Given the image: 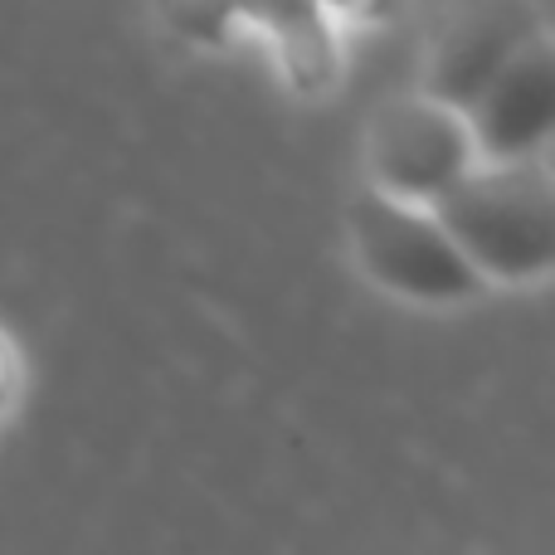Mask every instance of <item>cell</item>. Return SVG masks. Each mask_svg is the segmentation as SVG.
Masks as SVG:
<instances>
[{
    "mask_svg": "<svg viewBox=\"0 0 555 555\" xmlns=\"http://www.w3.org/2000/svg\"><path fill=\"white\" fill-rule=\"evenodd\" d=\"M482 287H537L555 269V181L551 156L478 162L429 205Z\"/></svg>",
    "mask_w": 555,
    "mask_h": 555,
    "instance_id": "cell-1",
    "label": "cell"
},
{
    "mask_svg": "<svg viewBox=\"0 0 555 555\" xmlns=\"http://www.w3.org/2000/svg\"><path fill=\"white\" fill-rule=\"evenodd\" d=\"M346 234H351V254L361 273L390 297L420 307H453L482 293V278L463 263V254L439 230V220L420 205L361 191L346 210Z\"/></svg>",
    "mask_w": 555,
    "mask_h": 555,
    "instance_id": "cell-2",
    "label": "cell"
},
{
    "mask_svg": "<svg viewBox=\"0 0 555 555\" xmlns=\"http://www.w3.org/2000/svg\"><path fill=\"white\" fill-rule=\"evenodd\" d=\"M361 156L365 191L400 205H420V210H429L478 166L463 117L420 93L385 98L375 107L361 137Z\"/></svg>",
    "mask_w": 555,
    "mask_h": 555,
    "instance_id": "cell-3",
    "label": "cell"
},
{
    "mask_svg": "<svg viewBox=\"0 0 555 555\" xmlns=\"http://www.w3.org/2000/svg\"><path fill=\"white\" fill-rule=\"evenodd\" d=\"M537 35H546V15L527 0H488V5L449 10L424 44L420 98L463 117L478 103L482 88Z\"/></svg>",
    "mask_w": 555,
    "mask_h": 555,
    "instance_id": "cell-4",
    "label": "cell"
},
{
    "mask_svg": "<svg viewBox=\"0 0 555 555\" xmlns=\"http://www.w3.org/2000/svg\"><path fill=\"white\" fill-rule=\"evenodd\" d=\"M478 162H531L551 156L555 127V54L551 29L537 35L463 113Z\"/></svg>",
    "mask_w": 555,
    "mask_h": 555,
    "instance_id": "cell-5",
    "label": "cell"
},
{
    "mask_svg": "<svg viewBox=\"0 0 555 555\" xmlns=\"http://www.w3.org/2000/svg\"><path fill=\"white\" fill-rule=\"evenodd\" d=\"M244 20L269 29L278 64L297 88H326L336 78V35L326 29V10H263Z\"/></svg>",
    "mask_w": 555,
    "mask_h": 555,
    "instance_id": "cell-6",
    "label": "cell"
},
{
    "mask_svg": "<svg viewBox=\"0 0 555 555\" xmlns=\"http://www.w3.org/2000/svg\"><path fill=\"white\" fill-rule=\"evenodd\" d=\"M15 395H20V356H15V341L0 332V424L15 410Z\"/></svg>",
    "mask_w": 555,
    "mask_h": 555,
    "instance_id": "cell-7",
    "label": "cell"
}]
</instances>
